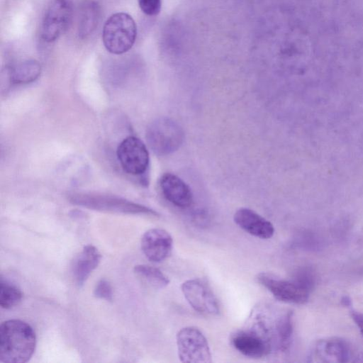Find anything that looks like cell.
<instances>
[{
	"label": "cell",
	"mask_w": 363,
	"mask_h": 363,
	"mask_svg": "<svg viewBox=\"0 0 363 363\" xmlns=\"http://www.w3.org/2000/svg\"><path fill=\"white\" fill-rule=\"evenodd\" d=\"M72 0H53L47 8L41 26V36L46 42H52L69 26L73 16Z\"/></svg>",
	"instance_id": "cell-6"
},
{
	"label": "cell",
	"mask_w": 363,
	"mask_h": 363,
	"mask_svg": "<svg viewBox=\"0 0 363 363\" xmlns=\"http://www.w3.org/2000/svg\"><path fill=\"white\" fill-rule=\"evenodd\" d=\"M316 355L327 362H346L350 358V349L340 339H330L318 344Z\"/></svg>",
	"instance_id": "cell-15"
},
{
	"label": "cell",
	"mask_w": 363,
	"mask_h": 363,
	"mask_svg": "<svg viewBox=\"0 0 363 363\" xmlns=\"http://www.w3.org/2000/svg\"><path fill=\"white\" fill-rule=\"evenodd\" d=\"M100 16V6L96 2L89 1L82 6L78 23V33L81 38H86L95 30Z\"/></svg>",
	"instance_id": "cell-16"
},
{
	"label": "cell",
	"mask_w": 363,
	"mask_h": 363,
	"mask_svg": "<svg viewBox=\"0 0 363 363\" xmlns=\"http://www.w3.org/2000/svg\"><path fill=\"white\" fill-rule=\"evenodd\" d=\"M41 72L40 63L34 60L20 62L9 69V79L13 84H28L36 80Z\"/></svg>",
	"instance_id": "cell-17"
},
{
	"label": "cell",
	"mask_w": 363,
	"mask_h": 363,
	"mask_svg": "<svg viewBox=\"0 0 363 363\" xmlns=\"http://www.w3.org/2000/svg\"><path fill=\"white\" fill-rule=\"evenodd\" d=\"M160 184L164 197L170 203L182 208L191 205L192 192L182 179L172 173H165L160 178Z\"/></svg>",
	"instance_id": "cell-12"
},
{
	"label": "cell",
	"mask_w": 363,
	"mask_h": 363,
	"mask_svg": "<svg viewBox=\"0 0 363 363\" xmlns=\"http://www.w3.org/2000/svg\"><path fill=\"white\" fill-rule=\"evenodd\" d=\"M133 269L137 275L154 288L164 289L169 284L168 277L155 267L138 264L134 267Z\"/></svg>",
	"instance_id": "cell-18"
},
{
	"label": "cell",
	"mask_w": 363,
	"mask_h": 363,
	"mask_svg": "<svg viewBox=\"0 0 363 363\" xmlns=\"http://www.w3.org/2000/svg\"><path fill=\"white\" fill-rule=\"evenodd\" d=\"M173 240L171 235L162 228H152L146 231L141 238V249L151 262H160L171 254Z\"/></svg>",
	"instance_id": "cell-10"
},
{
	"label": "cell",
	"mask_w": 363,
	"mask_h": 363,
	"mask_svg": "<svg viewBox=\"0 0 363 363\" xmlns=\"http://www.w3.org/2000/svg\"><path fill=\"white\" fill-rule=\"evenodd\" d=\"M342 303L347 306H349L351 303L350 299L348 297H343L342 299Z\"/></svg>",
	"instance_id": "cell-24"
},
{
	"label": "cell",
	"mask_w": 363,
	"mask_h": 363,
	"mask_svg": "<svg viewBox=\"0 0 363 363\" xmlns=\"http://www.w3.org/2000/svg\"><path fill=\"white\" fill-rule=\"evenodd\" d=\"M276 330L279 347L281 351H286L290 345L293 334L291 312H288L279 318Z\"/></svg>",
	"instance_id": "cell-20"
},
{
	"label": "cell",
	"mask_w": 363,
	"mask_h": 363,
	"mask_svg": "<svg viewBox=\"0 0 363 363\" xmlns=\"http://www.w3.org/2000/svg\"><path fill=\"white\" fill-rule=\"evenodd\" d=\"M94 295L96 298L111 301L113 299V291L109 281L105 279L99 281L94 288Z\"/></svg>",
	"instance_id": "cell-21"
},
{
	"label": "cell",
	"mask_w": 363,
	"mask_h": 363,
	"mask_svg": "<svg viewBox=\"0 0 363 363\" xmlns=\"http://www.w3.org/2000/svg\"><path fill=\"white\" fill-rule=\"evenodd\" d=\"M36 337L33 328L17 319L4 321L0 326V362L25 363L34 353Z\"/></svg>",
	"instance_id": "cell-1"
},
{
	"label": "cell",
	"mask_w": 363,
	"mask_h": 363,
	"mask_svg": "<svg viewBox=\"0 0 363 363\" xmlns=\"http://www.w3.org/2000/svg\"><path fill=\"white\" fill-rule=\"evenodd\" d=\"M145 136L148 145L158 155L174 152L184 140L181 127L166 117L157 118L150 123L146 129Z\"/></svg>",
	"instance_id": "cell-3"
},
{
	"label": "cell",
	"mask_w": 363,
	"mask_h": 363,
	"mask_svg": "<svg viewBox=\"0 0 363 363\" xmlns=\"http://www.w3.org/2000/svg\"><path fill=\"white\" fill-rule=\"evenodd\" d=\"M233 347L242 354L252 358H260L269 352L267 340L253 332H241L232 340Z\"/></svg>",
	"instance_id": "cell-14"
},
{
	"label": "cell",
	"mask_w": 363,
	"mask_h": 363,
	"mask_svg": "<svg viewBox=\"0 0 363 363\" xmlns=\"http://www.w3.org/2000/svg\"><path fill=\"white\" fill-rule=\"evenodd\" d=\"M118 160L125 172L132 175L144 174L149 165V152L138 138H125L117 148Z\"/></svg>",
	"instance_id": "cell-7"
},
{
	"label": "cell",
	"mask_w": 363,
	"mask_h": 363,
	"mask_svg": "<svg viewBox=\"0 0 363 363\" xmlns=\"http://www.w3.org/2000/svg\"><path fill=\"white\" fill-rule=\"evenodd\" d=\"M101 255L92 245L84 246L74 259L72 272L75 282L79 286H83L91 273L97 267Z\"/></svg>",
	"instance_id": "cell-13"
},
{
	"label": "cell",
	"mask_w": 363,
	"mask_h": 363,
	"mask_svg": "<svg viewBox=\"0 0 363 363\" xmlns=\"http://www.w3.org/2000/svg\"><path fill=\"white\" fill-rule=\"evenodd\" d=\"M257 280L280 301L303 304L308 300L309 289L296 281L284 280L264 272L259 273Z\"/></svg>",
	"instance_id": "cell-8"
},
{
	"label": "cell",
	"mask_w": 363,
	"mask_h": 363,
	"mask_svg": "<svg viewBox=\"0 0 363 363\" xmlns=\"http://www.w3.org/2000/svg\"><path fill=\"white\" fill-rule=\"evenodd\" d=\"M23 297L22 291L16 285L1 277L0 306L2 308L10 309L17 306Z\"/></svg>",
	"instance_id": "cell-19"
},
{
	"label": "cell",
	"mask_w": 363,
	"mask_h": 363,
	"mask_svg": "<svg viewBox=\"0 0 363 363\" xmlns=\"http://www.w3.org/2000/svg\"><path fill=\"white\" fill-rule=\"evenodd\" d=\"M136 35V24L126 13L113 14L104 25L103 43L106 49L112 54L121 55L128 51L133 47Z\"/></svg>",
	"instance_id": "cell-2"
},
{
	"label": "cell",
	"mask_w": 363,
	"mask_h": 363,
	"mask_svg": "<svg viewBox=\"0 0 363 363\" xmlns=\"http://www.w3.org/2000/svg\"><path fill=\"white\" fill-rule=\"evenodd\" d=\"M74 204L112 213L157 216L154 210L115 196L98 194H74L69 197Z\"/></svg>",
	"instance_id": "cell-4"
},
{
	"label": "cell",
	"mask_w": 363,
	"mask_h": 363,
	"mask_svg": "<svg viewBox=\"0 0 363 363\" xmlns=\"http://www.w3.org/2000/svg\"><path fill=\"white\" fill-rule=\"evenodd\" d=\"M189 304L197 312L206 315H218L219 304L206 282L199 279H188L181 286Z\"/></svg>",
	"instance_id": "cell-9"
},
{
	"label": "cell",
	"mask_w": 363,
	"mask_h": 363,
	"mask_svg": "<svg viewBox=\"0 0 363 363\" xmlns=\"http://www.w3.org/2000/svg\"><path fill=\"white\" fill-rule=\"evenodd\" d=\"M351 315L352 319L358 326L362 335L363 336V314L359 312L352 311Z\"/></svg>",
	"instance_id": "cell-23"
},
{
	"label": "cell",
	"mask_w": 363,
	"mask_h": 363,
	"mask_svg": "<svg viewBox=\"0 0 363 363\" xmlns=\"http://www.w3.org/2000/svg\"><path fill=\"white\" fill-rule=\"evenodd\" d=\"M233 220L240 228L256 238L269 239L274 235L272 223L250 208L238 209L234 213Z\"/></svg>",
	"instance_id": "cell-11"
},
{
	"label": "cell",
	"mask_w": 363,
	"mask_h": 363,
	"mask_svg": "<svg viewBox=\"0 0 363 363\" xmlns=\"http://www.w3.org/2000/svg\"><path fill=\"white\" fill-rule=\"evenodd\" d=\"M138 4L145 14L154 16L161 10L162 0H138Z\"/></svg>",
	"instance_id": "cell-22"
},
{
	"label": "cell",
	"mask_w": 363,
	"mask_h": 363,
	"mask_svg": "<svg viewBox=\"0 0 363 363\" xmlns=\"http://www.w3.org/2000/svg\"><path fill=\"white\" fill-rule=\"evenodd\" d=\"M178 357L184 363H211L212 355L207 339L196 327L187 326L176 335Z\"/></svg>",
	"instance_id": "cell-5"
}]
</instances>
